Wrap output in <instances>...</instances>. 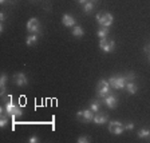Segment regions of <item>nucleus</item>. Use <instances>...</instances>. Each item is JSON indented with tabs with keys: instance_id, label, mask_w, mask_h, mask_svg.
I'll return each mask as SVG.
<instances>
[{
	"instance_id": "obj_3",
	"label": "nucleus",
	"mask_w": 150,
	"mask_h": 143,
	"mask_svg": "<svg viewBox=\"0 0 150 143\" xmlns=\"http://www.w3.org/2000/svg\"><path fill=\"white\" fill-rule=\"evenodd\" d=\"M125 131V125L118 120H111L109 123V132L114 135H121Z\"/></svg>"
},
{
	"instance_id": "obj_25",
	"label": "nucleus",
	"mask_w": 150,
	"mask_h": 143,
	"mask_svg": "<svg viewBox=\"0 0 150 143\" xmlns=\"http://www.w3.org/2000/svg\"><path fill=\"white\" fill-rule=\"evenodd\" d=\"M4 31V25H3V22H1V24H0V32Z\"/></svg>"
},
{
	"instance_id": "obj_17",
	"label": "nucleus",
	"mask_w": 150,
	"mask_h": 143,
	"mask_svg": "<svg viewBox=\"0 0 150 143\" xmlns=\"http://www.w3.org/2000/svg\"><path fill=\"white\" fill-rule=\"evenodd\" d=\"M93 9H94V3L93 1H86V3L83 4V11L86 13L93 12Z\"/></svg>"
},
{
	"instance_id": "obj_5",
	"label": "nucleus",
	"mask_w": 150,
	"mask_h": 143,
	"mask_svg": "<svg viewBox=\"0 0 150 143\" xmlns=\"http://www.w3.org/2000/svg\"><path fill=\"white\" fill-rule=\"evenodd\" d=\"M27 30L31 34H39L40 32V23L36 18H31L27 22Z\"/></svg>"
},
{
	"instance_id": "obj_15",
	"label": "nucleus",
	"mask_w": 150,
	"mask_h": 143,
	"mask_svg": "<svg viewBox=\"0 0 150 143\" xmlns=\"http://www.w3.org/2000/svg\"><path fill=\"white\" fill-rule=\"evenodd\" d=\"M126 90H127L129 94H135L138 91V87H137V84H135L134 82H127V84H126Z\"/></svg>"
},
{
	"instance_id": "obj_24",
	"label": "nucleus",
	"mask_w": 150,
	"mask_h": 143,
	"mask_svg": "<svg viewBox=\"0 0 150 143\" xmlns=\"http://www.w3.org/2000/svg\"><path fill=\"white\" fill-rule=\"evenodd\" d=\"M0 20H1V22H4V20H6V13H4V12L0 13Z\"/></svg>"
},
{
	"instance_id": "obj_8",
	"label": "nucleus",
	"mask_w": 150,
	"mask_h": 143,
	"mask_svg": "<svg viewBox=\"0 0 150 143\" xmlns=\"http://www.w3.org/2000/svg\"><path fill=\"white\" fill-rule=\"evenodd\" d=\"M117 103H118V99L114 94H109L106 98H105V104H106L109 108H115Z\"/></svg>"
},
{
	"instance_id": "obj_19",
	"label": "nucleus",
	"mask_w": 150,
	"mask_h": 143,
	"mask_svg": "<svg viewBox=\"0 0 150 143\" xmlns=\"http://www.w3.org/2000/svg\"><path fill=\"white\" fill-rule=\"evenodd\" d=\"M138 137H139V138H147V137H150L149 128H141V130L138 131Z\"/></svg>"
},
{
	"instance_id": "obj_21",
	"label": "nucleus",
	"mask_w": 150,
	"mask_h": 143,
	"mask_svg": "<svg viewBox=\"0 0 150 143\" xmlns=\"http://www.w3.org/2000/svg\"><path fill=\"white\" fill-rule=\"evenodd\" d=\"M7 125H8V116L3 115V116H1V119H0V127L3 128V127H6Z\"/></svg>"
},
{
	"instance_id": "obj_11",
	"label": "nucleus",
	"mask_w": 150,
	"mask_h": 143,
	"mask_svg": "<svg viewBox=\"0 0 150 143\" xmlns=\"http://www.w3.org/2000/svg\"><path fill=\"white\" fill-rule=\"evenodd\" d=\"M110 91H111V86H98L97 94H98V97H100V98L105 99V98L110 94Z\"/></svg>"
},
{
	"instance_id": "obj_28",
	"label": "nucleus",
	"mask_w": 150,
	"mask_h": 143,
	"mask_svg": "<svg viewBox=\"0 0 150 143\" xmlns=\"http://www.w3.org/2000/svg\"><path fill=\"white\" fill-rule=\"evenodd\" d=\"M88 1H93V3H95V1H98V0H88Z\"/></svg>"
},
{
	"instance_id": "obj_20",
	"label": "nucleus",
	"mask_w": 150,
	"mask_h": 143,
	"mask_svg": "<svg viewBox=\"0 0 150 143\" xmlns=\"http://www.w3.org/2000/svg\"><path fill=\"white\" fill-rule=\"evenodd\" d=\"M76 142H78V143H88V142H91V139H90V137L82 135V137H79L78 139H76Z\"/></svg>"
},
{
	"instance_id": "obj_26",
	"label": "nucleus",
	"mask_w": 150,
	"mask_h": 143,
	"mask_svg": "<svg viewBox=\"0 0 150 143\" xmlns=\"http://www.w3.org/2000/svg\"><path fill=\"white\" fill-rule=\"evenodd\" d=\"M86 1H88V0H78V3H79V4H84Z\"/></svg>"
},
{
	"instance_id": "obj_29",
	"label": "nucleus",
	"mask_w": 150,
	"mask_h": 143,
	"mask_svg": "<svg viewBox=\"0 0 150 143\" xmlns=\"http://www.w3.org/2000/svg\"><path fill=\"white\" fill-rule=\"evenodd\" d=\"M149 60H150V52H149Z\"/></svg>"
},
{
	"instance_id": "obj_10",
	"label": "nucleus",
	"mask_w": 150,
	"mask_h": 143,
	"mask_svg": "<svg viewBox=\"0 0 150 143\" xmlns=\"http://www.w3.org/2000/svg\"><path fill=\"white\" fill-rule=\"evenodd\" d=\"M107 120H109V116L106 115V114H103V112H97V115H94V119L93 122L94 123H97V125H105V123H107Z\"/></svg>"
},
{
	"instance_id": "obj_14",
	"label": "nucleus",
	"mask_w": 150,
	"mask_h": 143,
	"mask_svg": "<svg viewBox=\"0 0 150 143\" xmlns=\"http://www.w3.org/2000/svg\"><path fill=\"white\" fill-rule=\"evenodd\" d=\"M83 35H84L83 28H82L81 25H75L74 30H72V36H75V37H82Z\"/></svg>"
},
{
	"instance_id": "obj_9",
	"label": "nucleus",
	"mask_w": 150,
	"mask_h": 143,
	"mask_svg": "<svg viewBox=\"0 0 150 143\" xmlns=\"http://www.w3.org/2000/svg\"><path fill=\"white\" fill-rule=\"evenodd\" d=\"M62 24L66 27H75V18L70 13H64L62 16Z\"/></svg>"
},
{
	"instance_id": "obj_23",
	"label": "nucleus",
	"mask_w": 150,
	"mask_h": 143,
	"mask_svg": "<svg viewBox=\"0 0 150 143\" xmlns=\"http://www.w3.org/2000/svg\"><path fill=\"white\" fill-rule=\"evenodd\" d=\"M28 142L30 143H38L39 142V139H38V137H31L30 139H28Z\"/></svg>"
},
{
	"instance_id": "obj_13",
	"label": "nucleus",
	"mask_w": 150,
	"mask_h": 143,
	"mask_svg": "<svg viewBox=\"0 0 150 143\" xmlns=\"http://www.w3.org/2000/svg\"><path fill=\"white\" fill-rule=\"evenodd\" d=\"M38 39H39V37H38V34H31L27 37L25 44H27V46H34V44L38 43Z\"/></svg>"
},
{
	"instance_id": "obj_7",
	"label": "nucleus",
	"mask_w": 150,
	"mask_h": 143,
	"mask_svg": "<svg viewBox=\"0 0 150 143\" xmlns=\"http://www.w3.org/2000/svg\"><path fill=\"white\" fill-rule=\"evenodd\" d=\"M13 80H15L16 86H19V87H24L28 84V79L25 76V74H23V72H18V74L13 75Z\"/></svg>"
},
{
	"instance_id": "obj_16",
	"label": "nucleus",
	"mask_w": 150,
	"mask_h": 143,
	"mask_svg": "<svg viewBox=\"0 0 150 143\" xmlns=\"http://www.w3.org/2000/svg\"><path fill=\"white\" fill-rule=\"evenodd\" d=\"M99 108H100V102L98 100H91L90 102V110L93 112H99Z\"/></svg>"
},
{
	"instance_id": "obj_27",
	"label": "nucleus",
	"mask_w": 150,
	"mask_h": 143,
	"mask_svg": "<svg viewBox=\"0 0 150 143\" xmlns=\"http://www.w3.org/2000/svg\"><path fill=\"white\" fill-rule=\"evenodd\" d=\"M4 3H7V0H0V4H4Z\"/></svg>"
},
{
	"instance_id": "obj_6",
	"label": "nucleus",
	"mask_w": 150,
	"mask_h": 143,
	"mask_svg": "<svg viewBox=\"0 0 150 143\" xmlns=\"http://www.w3.org/2000/svg\"><path fill=\"white\" fill-rule=\"evenodd\" d=\"M76 116H78L81 120H83V122H93V119H94V112L91 111L90 108H86V110H81V111H78L76 112Z\"/></svg>"
},
{
	"instance_id": "obj_12",
	"label": "nucleus",
	"mask_w": 150,
	"mask_h": 143,
	"mask_svg": "<svg viewBox=\"0 0 150 143\" xmlns=\"http://www.w3.org/2000/svg\"><path fill=\"white\" fill-rule=\"evenodd\" d=\"M6 83H7V75L1 74V76H0V94H1V97H4V94H6Z\"/></svg>"
},
{
	"instance_id": "obj_18",
	"label": "nucleus",
	"mask_w": 150,
	"mask_h": 143,
	"mask_svg": "<svg viewBox=\"0 0 150 143\" xmlns=\"http://www.w3.org/2000/svg\"><path fill=\"white\" fill-rule=\"evenodd\" d=\"M97 35L99 37H107V35H109V27H100L98 30Z\"/></svg>"
},
{
	"instance_id": "obj_22",
	"label": "nucleus",
	"mask_w": 150,
	"mask_h": 143,
	"mask_svg": "<svg viewBox=\"0 0 150 143\" xmlns=\"http://www.w3.org/2000/svg\"><path fill=\"white\" fill-rule=\"evenodd\" d=\"M134 128V123H127V125H125V131H131Z\"/></svg>"
},
{
	"instance_id": "obj_2",
	"label": "nucleus",
	"mask_w": 150,
	"mask_h": 143,
	"mask_svg": "<svg viewBox=\"0 0 150 143\" xmlns=\"http://www.w3.org/2000/svg\"><path fill=\"white\" fill-rule=\"evenodd\" d=\"M97 20L100 27H110L114 23V16L109 12H100L97 15Z\"/></svg>"
},
{
	"instance_id": "obj_1",
	"label": "nucleus",
	"mask_w": 150,
	"mask_h": 143,
	"mask_svg": "<svg viewBox=\"0 0 150 143\" xmlns=\"http://www.w3.org/2000/svg\"><path fill=\"white\" fill-rule=\"evenodd\" d=\"M127 82H129L127 75H125V76H111L109 79V83L111 86V88H115V90H123V88H126Z\"/></svg>"
},
{
	"instance_id": "obj_4",
	"label": "nucleus",
	"mask_w": 150,
	"mask_h": 143,
	"mask_svg": "<svg viewBox=\"0 0 150 143\" xmlns=\"http://www.w3.org/2000/svg\"><path fill=\"white\" fill-rule=\"evenodd\" d=\"M99 47L102 48V51H105V52H111V51H114V48H115V42L109 40L107 37H100Z\"/></svg>"
}]
</instances>
